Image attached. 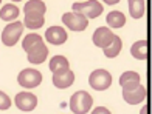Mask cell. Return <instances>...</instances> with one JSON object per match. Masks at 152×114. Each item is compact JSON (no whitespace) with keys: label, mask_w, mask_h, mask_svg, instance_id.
I'll return each mask as SVG.
<instances>
[{"label":"cell","mask_w":152,"mask_h":114,"mask_svg":"<svg viewBox=\"0 0 152 114\" xmlns=\"http://www.w3.org/2000/svg\"><path fill=\"white\" fill-rule=\"evenodd\" d=\"M23 32V23L22 22H11L10 25L5 26L2 32V42L6 46H12L19 42L20 36Z\"/></svg>","instance_id":"cell-4"},{"label":"cell","mask_w":152,"mask_h":114,"mask_svg":"<svg viewBox=\"0 0 152 114\" xmlns=\"http://www.w3.org/2000/svg\"><path fill=\"white\" fill-rule=\"evenodd\" d=\"M17 82L23 88H36L42 82V74L37 70H22L17 76Z\"/></svg>","instance_id":"cell-6"},{"label":"cell","mask_w":152,"mask_h":114,"mask_svg":"<svg viewBox=\"0 0 152 114\" xmlns=\"http://www.w3.org/2000/svg\"><path fill=\"white\" fill-rule=\"evenodd\" d=\"M62 22L67 26L68 29L72 31H84L88 26V19L84 17L82 14H78V12H65L62 16Z\"/></svg>","instance_id":"cell-5"},{"label":"cell","mask_w":152,"mask_h":114,"mask_svg":"<svg viewBox=\"0 0 152 114\" xmlns=\"http://www.w3.org/2000/svg\"><path fill=\"white\" fill-rule=\"evenodd\" d=\"M14 102H16V106L19 110L33 111L37 106V97L34 94H31V92H28V91H22V92H19V94H16Z\"/></svg>","instance_id":"cell-7"},{"label":"cell","mask_w":152,"mask_h":114,"mask_svg":"<svg viewBox=\"0 0 152 114\" xmlns=\"http://www.w3.org/2000/svg\"><path fill=\"white\" fill-rule=\"evenodd\" d=\"M93 106V99L87 91H76L70 97V110L75 114H87Z\"/></svg>","instance_id":"cell-1"},{"label":"cell","mask_w":152,"mask_h":114,"mask_svg":"<svg viewBox=\"0 0 152 114\" xmlns=\"http://www.w3.org/2000/svg\"><path fill=\"white\" fill-rule=\"evenodd\" d=\"M107 23L112 28H121L126 23V16L121 11H112L107 14Z\"/></svg>","instance_id":"cell-19"},{"label":"cell","mask_w":152,"mask_h":114,"mask_svg":"<svg viewBox=\"0 0 152 114\" xmlns=\"http://www.w3.org/2000/svg\"><path fill=\"white\" fill-rule=\"evenodd\" d=\"M88 83L96 91H104L112 85V74L107 70H95L88 77Z\"/></svg>","instance_id":"cell-3"},{"label":"cell","mask_w":152,"mask_h":114,"mask_svg":"<svg viewBox=\"0 0 152 114\" xmlns=\"http://www.w3.org/2000/svg\"><path fill=\"white\" fill-rule=\"evenodd\" d=\"M123 97L129 105H138L146 99V88H144L143 85H140V86H137L135 90L123 91Z\"/></svg>","instance_id":"cell-13"},{"label":"cell","mask_w":152,"mask_h":114,"mask_svg":"<svg viewBox=\"0 0 152 114\" xmlns=\"http://www.w3.org/2000/svg\"><path fill=\"white\" fill-rule=\"evenodd\" d=\"M11 106V99L8 97V94H5L3 91H0V110L5 111Z\"/></svg>","instance_id":"cell-23"},{"label":"cell","mask_w":152,"mask_h":114,"mask_svg":"<svg viewBox=\"0 0 152 114\" xmlns=\"http://www.w3.org/2000/svg\"><path fill=\"white\" fill-rule=\"evenodd\" d=\"M23 12L28 17H44L47 12V6L42 0H30V2H26Z\"/></svg>","instance_id":"cell-12"},{"label":"cell","mask_w":152,"mask_h":114,"mask_svg":"<svg viewBox=\"0 0 152 114\" xmlns=\"http://www.w3.org/2000/svg\"><path fill=\"white\" fill-rule=\"evenodd\" d=\"M45 39L51 45H62L67 42V32L62 26H50L45 32Z\"/></svg>","instance_id":"cell-10"},{"label":"cell","mask_w":152,"mask_h":114,"mask_svg":"<svg viewBox=\"0 0 152 114\" xmlns=\"http://www.w3.org/2000/svg\"><path fill=\"white\" fill-rule=\"evenodd\" d=\"M148 42L146 40H138L132 45V48H130V54H132L135 59L138 60H146L148 59Z\"/></svg>","instance_id":"cell-15"},{"label":"cell","mask_w":152,"mask_h":114,"mask_svg":"<svg viewBox=\"0 0 152 114\" xmlns=\"http://www.w3.org/2000/svg\"><path fill=\"white\" fill-rule=\"evenodd\" d=\"M129 2V11L134 19H141L146 11V2L144 0H127Z\"/></svg>","instance_id":"cell-16"},{"label":"cell","mask_w":152,"mask_h":114,"mask_svg":"<svg viewBox=\"0 0 152 114\" xmlns=\"http://www.w3.org/2000/svg\"><path fill=\"white\" fill-rule=\"evenodd\" d=\"M121 48H123V42H121V39H120L118 36H115L113 42L110 43V45L107 46V48L102 49V51H104V56H106V57H109V59H113V57H116V56L120 54Z\"/></svg>","instance_id":"cell-21"},{"label":"cell","mask_w":152,"mask_h":114,"mask_svg":"<svg viewBox=\"0 0 152 114\" xmlns=\"http://www.w3.org/2000/svg\"><path fill=\"white\" fill-rule=\"evenodd\" d=\"M73 12H78V14H82L87 19H96L102 14V5L98 2V0H84V2H75L73 3Z\"/></svg>","instance_id":"cell-2"},{"label":"cell","mask_w":152,"mask_h":114,"mask_svg":"<svg viewBox=\"0 0 152 114\" xmlns=\"http://www.w3.org/2000/svg\"><path fill=\"white\" fill-rule=\"evenodd\" d=\"M75 82V72L72 70H65L61 72H53V85L56 88L65 90L68 86H72Z\"/></svg>","instance_id":"cell-9"},{"label":"cell","mask_w":152,"mask_h":114,"mask_svg":"<svg viewBox=\"0 0 152 114\" xmlns=\"http://www.w3.org/2000/svg\"><path fill=\"white\" fill-rule=\"evenodd\" d=\"M44 43V40H42V37H40L39 34H36V32H33V34H28L25 39H23V42H22V48L28 52V51H31L33 48H36V46H39V45H42Z\"/></svg>","instance_id":"cell-20"},{"label":"cell","mask_w":152,"mask_h":114,"mask_svg":"<svg viewBox=\"0 0 152 114\" xmlns=\"http://www.w3.org/2000/svg\"><path fill=\"white\" fill-rule=\"evenodd\" d=\"M92 114H112L106 106H96V108L92 111Z\"/></svg>","instance_id":"cell-24"},{"label":"cell","mask_w":152,"mask_h":114,"mask_svg":"<svg viewBox=\"0 0 152 114\" xmlns=\"http://www.w3.org/2000/svg\"><path fill=\"white\" fill-rule=\"evenodd\" d=\"M113 39H115V34L109 28H106V26H99V28L93 32V43L98 46V48H102V49L107 48V46L113 42Z\"/></svg>","instance_id":"cell-8"},{"label":"cell","mask_w":152,"mask_h":114,"mask_svg":"<svg viewBox=\"0 0 152 114\" xmlns=\"http://www.w3.org/2000/svg\"><path fill=\"white\" fill-rule=\"evenodd\" d=\"M48 57V48L47 45H39L36 48H33L31 51H28V62L34 63V65H39V63H44L45 59Z\"/></svg>","instance_id":"cell-14"},{"label":"cell","mask_w":152,"mask_h":114,"mask_svg":"<svg viewBox=\"0 0 152 114\" xmlns=\"http://www.w3.org/2000/svg\"><path fill=\"white\" fill-rule=\"evenodd\" d=\"M76 2H84V0H76Z\"/></svg>","instance_id":"cell-28"},{"label":"cell","mask_w":152,"mask_h":114,"mask_svg":"<svg viewBox=\"0 0 152 114\" xmlns=\"http://www.w3.org/2000/svg\"><path fill=\"white\" fill-rule=\"evenodd\" d=\"M19 17V8L12 3L5 5L2 9H0V19L5 20V22H11V20H16Z\"/></svg>","instance_id":"cell-17"},{"label":"cell","mask_w":152,"mask_h":114,"mask_svg":"<svg viewBox=\"0 0 152 114\" xmlns=\"http://www.w3.org/2000/svg\"><path fill=\"white\" fill-rule=\"evenodd\" d=\"M140 114H148V106H143L141 111H140Z\"/></svg>","instance_id":"cell-26"},{"label":"cell","mask_w":152,"mask_h":114,"mask_svg":"<svg viewBox=\"0 0 152 114\" xmlns=\"http://www.w3.org/2000/svg\"><path fill=\"white\" fill-rule=\"evenodd\" d=\"M0 3H2V0H0Z\"/></svg>","instance_id":"cell-29"},{"label":"cell","mask_w":152,"mask_h":114,"mask_svg":"<svg viewBox=\"0 0 152 114\" xmlns=\"http://www.w3.org/2000/svg\"><path fill=\"white\" fill-rule=\"evenodd\" d=\"M120 85L123 86V91H130L140 86V74L135 71H126L120 77Z\"/></svg>","instance_id":"cell-11"},{"label":"cell","mask_w":152,"mask_h":114,"mask_svg":"<svg viewBox=\"0 0 152 114\" xmlns=\"http://www.w3.org/2000/svg\"><path fill=\"white\" fill-rule=\"evenodd\" d=\"M102 2H106L107 5H116L120 2V0H102Z\"/></svg>","instance_id":"cell-25"},{"label":"cell","mask_w":152,"mask_h":114,"mask_svg":"<svg viewBox=\"0 0 152 114\" xmlns=\"http://www.w3.org/2000/svg\"><path fill=\"white\" fill-rule=\"evenodd\" d=\"M12 2H22V0H12Z\"/></svg>","instance_id":"cell-27"},{"label":"cell","mask_w":152,"mask_h":114,"mask_svg":"<svg viewBox=\"0 0 152 114\" xmlns=\"http://www.w3.org/2000/svg\"><path fill=\"white\" fill-rule=\"evenodd\" d=\"M45 23V17H28L25 16V20H23V26L30 29H39L40 26H44Z\"/></svg>","instance_id":"cell-22"},{"label":"cell","mask_w":152,"mask_h":114,"mask_svg":"<svg viewBox=\"0 0 152 114\" xmlns=\"http://www.w3.org/2000/svg\"><path fill=\"white\" fill-rule=\"evenodd\" d=\"M50 70L51 72H61V71L70 70V65H68V60L64 56H54L50 60Z\"/></svg>","instance_id":"cell-18"}]
</instances>
